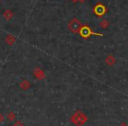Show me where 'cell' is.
I'll return each instance as SVG.
<instances>
[{"instance_id":"6da1fadb","label":"cell","mask_w":128,"mask_h":126,"mask_svg":"<svg viewBox=\"0 0 128 126\" xmlns=\"http://www.w3.org/2000/svg\"><path fill=\"white\" fill-rule=\"evenodd\" d=\"M95 12H96V13L98 15H103L105 12V9L103 6H100L99 5V6H98L96 8H95Z\"/></svg>"},{"instance_id":"7a4b0ae2","label":"cell","mask_w":128,"mask_h":126,"mask_svg":"<svg viewBox=\"0 0 128 126\" xmlns=\"http://www.w3.org/2000/svg\"><path fill=\"white\" fill-rule=\"evenodd\" d=\"M81 34L82 36H89L90 34H91V32H90V29L89 27H82L81 29Z\"/></svg>"},{"instance_id":"3957f363","label":"cell","mask_w":128,"mask_h":126,"mask_svg":"<svg viewBox=\"0 0 128 126\" xmlns=\"http://www.w3.org/2000/svg\"><path fill=\"white\" fill-rule=\"evenodd\" d=\"M79 27H80V24H79V22L76 21V20H74L71 24V29L74 31V32H76V30H78Z\"/></svg>"},{"instance_id":"277c9868","label":"cell","mask_w":128,"mask_h":126,"mask_svg":"<svg viewBox=\"0 0 128 126\" xmlns=\"http://www.w3.org/2000/svg\"><path fill=\"white\" fill-rule=\"evenodd\" d=\"M14 126H23L22 124H20V123H17V124H15Z\"/></svg>"},{"instance_id":"5b68a950","label":"cell","mask_w":128,"mask_h":126,"mask_svg":"<svg viewBox=\"0 0 128 126\" xmlns=\"http://www.w3.org/2000/svg\"><path fill=\"white\" fill-rule=\"evenodd\" d=\"M121 126H126V125H121Z\"/></svg>"}]
</instances>
